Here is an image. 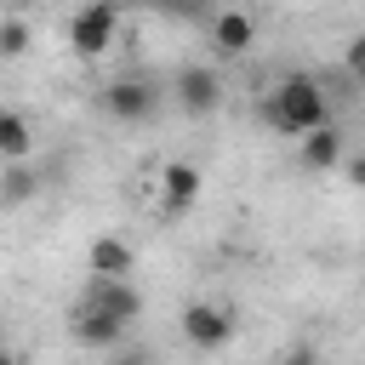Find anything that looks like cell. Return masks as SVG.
<instances>
[{
  "label": "cell",
  "instance_id": "cell-19",
  "mask_svg": "<svg viewBox=\"0 0 365 365\" xmlns=\"http://www.w3.org/2000/svg\"><path fill=\"white\" fill-rule=\"evenodd\" d=\"M348 182H359V188H365V154H359V160H348Z\"/></svg>",
  "mask_w": 365,
  "mask_h": 365
},
{
  "label": "cell",
  "instance_id": "cell-13",
  "mask_svg": "<svg viewBox=\"0 0 365 365\" xmlns=\"http://www.w3.org/2000/svg\"><path fill=\"white\" fill-rule=\"evenodd\" d=\"M23 51H29V23L17 11H6L0 17V57H23Z\"/></svg>",
  "mask_w": 365,
  "mask_h": 365
},
{
  "label": "cell",
  "instance_id": "cell-15",
  "mask_svg": "<svg viewBox=\"0 0 365 365\" xmlns=\"http://www.w3.org/2000/svg\"><path fill=\"white\" fill-rule=\"evenodd\" d=\"M143 6H154L165 17H205V0H143Z\"/></svg>",
  "mask_w": 365,
  "mask_h": 365
},
{
  "label": "cell",
  "instance_id": "cell-11",
  "mask_svg": "<svg viewBox=\"0 0 365 365\" xmlns=\"http://www.w3.org/2000/svg\"><path fill=\"white\" fill-rule=\"evenodd\" d=\"M297 154H302V165H308V171H331V165H342V137H336V125L308 131V137L297 143Z\"/></svg>",
  "mask_w": 365,
  "mask_h": 365
},
{
  "label": "cell",
  "instance_id": "cell-18",
  "mask_svg": "<svg viewBox=\"0 0 365 365\" xmlns=\"http://www.w3.org/2000/svg\"><path fill=\"white\" fill-rule=\"evenodd\" d=\"M274 365H319V359H314V348H291V354L274 359Z\"/></svg>",
  "mask_w": 365,
  "mask_h": 365
},
{
  "label": "cell",
  "instance_id": "cell-14",
  "mask_svg": "<svg viewBox=\"0 0 365 365\" xmlns=\"http://www.w3.org/2000/svg\"><path fill=\"white\" fill-rule=\"evenodd\" d=\"M29 194H34V171H29L23 160H17V165H6V205H23Z\"/></svg>",
  "mask_w": 365,
  "mask_h": 365
},
{
  "label": "cell",
  "instance_id": "cell-12",
  "mask_svg": "<svg viewBox=\"0 0 365 365\" xmlns=\"http://www.w3.org/2000/svg\"><path fill=\"white\" fill-rule=\"evenodd\" d=\"M29 148H34V125H29L17 108H6V114H0V154H6V165L29 160Z\"/></svg>",
  "mask_w": 365,
  "mask_h": 365
},
{
  "label": "cell",
  "instance_id": "cell-7",
  "mask_svg": "<svg viewBox=\"0 0 365 365\" xmlns=\"http://www.w3.org/2000/svg\"><path fill=\"white\" fill-rule=\"evenodd\" d=\"M194 200H200V165L171 160V165L160 171V211H165V217H182Z\"/></svg>",
  "mask_w": 365,
  "mask_h": 365
},
{
  "label": "cell",
  "instance_id": "cell-1",
  "mask_svg": "<svg viewBox=\"0 0 365 365\" xmlns=\"http://www.w3.org/2000/svg\"><path fill=\"white\" fill-rule=\"evenodd\" d=\"M262 114H268V125H274L279 137H297V143H302L308 131L331 125V97H325V86H319L314 74H285V80L268 91Z\"/></svg>",
  "mask_w": 365,
  "mask_h": 365
},
{
  "label": "cell",
  "instance_id": "cell-20",
  "mask_svg": "<svg viewBox=\"0 0 365 365\" xmlns=\"http://www.w3.org/2000/svg\"><path fill=\"white\" fill-rule=\"evenodd\" d=\"M23 6H34V0H6V11H23Z\"/></svg>",
  "mask_w": 365,
  "mask_h": 365
},
{
  "label": "cell",
  "instance_id": "cell-4",
  "mask_svg": "<svg viewBox=\"0 0 365 365\" xmlns=\"http://www.w3.org/2000/svg\"><path fill=\"white\" fill-rule=\"evenodd\" d=\"M182 336L211 354V348H222V342L234 336V314H228L222 302H188V308H182Z\"/></svg>",
  "mask_w": 365,
  "mask_h": 365
},
{
  "label": "cell",
  "instance_id": "cell-9",
  "mask_svg": "<svg viewBox=\"0 0 365 365\" xmlns=\"http://www.w3.org/2000/svg\"><path fill=\"white\" fill-rule=\"evenodd\" d=\"M103 108L114 120H148L154 114V86L148 80H108L103 86Z\"/></svg>",
  "mask_w": 365,
  "mask_h": 365
},
{
  "label": "cell",
  "instance_id": "cell-10",
  "mask_svg": "<svg viewBox=\"0 0 365 365\" xmlns=\"http://www.w3.org/2000/svg\"><path fill=\"white\" fill-rule=\"evenodd\" d=\"M251 40H257V23L245 17V11H217L211 17V46H217V57H245L251 51Z\"/></svg>",
  "mask_w": 365,
  "mask_h": 365
},
{
  "label": "cell",
  "instance_id": "cell-6",
  "mask_svg": "<svg viewBox=\"0 0 365 365\" xmlns=\"http://www.w3.org/2000/svg\"><path fill=\"white\" fill-rule=\"evenodd\" d=\"M68 331H74V342H80V348H120V336H125V325H120L114 314L91 308V302H74Z\"/></svg>",
  "mask_w": 365,
  "mask_h": 365
},
{
  "label": "cell",
  "instance_id": "cell-16",
  "mask_svg": "<svg viewBox=\"0 0 365 365\" xmlns=\"http://www.w3.org/2000/svg\"><path fill=\"white\" fill-rule=\"evenodd\" d=\"M342 63H348V74H354V80H365V34H354V40H348V57H342Z\"/></svg>",
  "mask_w": 365,
  "mask_h": 365
},
{
  "label": "cell",
  "instance_id": "cell-3",
  "mask_svg": "<svg viewBox=\"0 0 365 365\" xmlns=\"http://www.w3.org/2000/svg\"><path fill=\"white\" fill-rule=\"evenodd\" d=\"M80 302H91V308L114 314L125 331L143 319V291H137V279H103V274H86V285H80Z\"/></svg>",
  "mask_w": 365,
  "mask_h": 365
},
{
  "label": "cell",
  "instance_id": "cell-2",
  "mask_svg": "<svg viewBox=\"0 0 365 365\" xmlns=\"http://www.w3.org/2000/svg\"><path fill=\"white\" fill-rule=\"evenodd\" d=\"M114 29H120L114 0H86V6L68 17V51H74V57H103V51L114 46Z\"/></svg>",
  "mask_w": 365,
  "mask_h": 365
},
{
  "label": "cell",
  "instance_id": "cell-8",
  "mask_svg": "<svg viewBox=\"0 0 365 365\" xmlns=\"http://www.w3.org/2000/svg\"><path fill=\"white\" fill-rule=\"evenodd\" d=\"M86 274L131 279V274H137V251H131L120 234H97V240H91V251H86Z\"/></svg>",
  "mask_w": 365,
  "mask_h": 365
},
{
  "label": "cell",
  "instance_id": "cell-17",
  "mask_svg": "<svg viewBox=\"0 0 365 365\" xmlns=\"http://www.w3.org/2000/svg\"><path fill=\"white\" fill-rule=\"evenodd\" d=\"M108 365H154V354H148V348H114Z\"/></svg>",
  "mask_w": 365,
  "mask_h": 365
},
{
  "label": "cell",
  "instance_id": "cell-5",
  "mask_svg": "<svg viewBox=\"0 0 365 365\" xmlns=\"http://www.w3.org/2000/svg\"><path fill=\"white\" fill-rule=\"evenodd\" d=\"M177 103H182V114H211V108L222 103V74H217L211 63L177 68Z\"/></svg>",
  "mask_w": 365,
  "mask_h": 365
}]
</instances>
